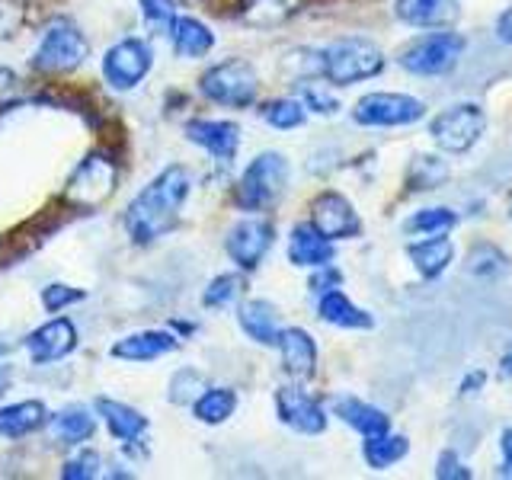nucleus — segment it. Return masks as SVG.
Segmentation results:
<instances>
[{"label": "nucleus", "mask_w": 512, "mask_h": 480, "mask_svg": "<svg viewBox=\"0 0 512 480\" xmlns=\"http://www.w3.org/2000/svg\"><path fill=\"white\" fill-rule=\"evenodd\" d=\"M279 352H282V365L285 372L295 381H308L317 372V346L311 340L308 330L301 327H288L279 336Z\"/></svg>", "instance_id": "17"}, {"label": "nucleus", "mask_w": 512, "mask_h": 480, "mask_svg": "<svg viewBox=\"0 0 512 480\" xmlns=\"http://www.w3.org/2000/svg\"><path fill=\"white\" fill-rule=\"evenodd\" d=\"M500 452H503V468L500 477H512V429H506L500 436Z\"/></svg>", "instance_id": "43"}, {"label": "nucleus", "mask_w": 512, "mask_h": 480, "mask_svg": "<svg viewBox=\"0 0 512 480\" xmlns=\"http://www.w3.org/2000/svg\"><path fill=\"white\" fill-rule=\"evenodd\" d=\"M500 378H512V349L500 359Z\"/></svg>", "instance_id": "46"}, {"label": "nucleus", "mask_w": 512, "mask_h": 480, "mask_svg": "<svg viewBox=\"0 0 512 480\" xmlns=\"http://www.w3.org/2000/svg\"><path fill=\"white\" fill-rule=\"evenodd\" d=\"M276 410H279V420L288 429L301 432V436H320V432L327 429L324 407H320L317 400L301 388H282L276 394Z\"/></svg>", "instance_id": "14"}, {"label": "nucleus", "mask_w": 512, "mask_h": 480, "mask_svg": "<svg viewBox=\"0 0 512 480\" xmlns=\"http://www.w3.org/2000/svg\"><path fill=\"white\" fill-rule=\"evenodd\" d=\"M436 477H439V480H468L471 471L464 468L461 458H458L455 452H442V455H439V464H436Z\"/></svg>", "instance_id": "41"}, {"label": "nucleus", "mask_w": 512, "mask_h": 480, "mask_svg": "<svg viewBox=\"0 0 512 480\" xmlns=\"http://www.w3.org/2000/svg\"><path fill=\"white\" fill-rule=\"evenodd\" d=\"M429 135L448 154H461L477 144V138L484 135V112L474 103H458L442 109L436 119L429 122Z\"/></svg>", "instance_id": "8"}, {"label": "nucleus", "mask_w": 512, "mask_h": 480, "mask_svg": "<svg viewBox=\"0 0 512 480\" xmlns=\"http://www.w3.org/2000/svg\"><path fill=\"white\" fill-rule=\"evenodd\" d=\"M426 106L407 93H368L352 109V119L368 128H397L423 119Z\"/></svg>", "instance_id": "9"}, {"label": "nucleus", "mask_w": 512, "mask_h": 480, "mask_svg": "<svg viewBox=\"0 0 512 480\" xmlns=\"http://www.w3.org/2000/svg\"><path fill=\"white\" fill-rule=\"evenodd\" d=\"M112 189H116V167H112V160H106L103 154H90L84 164L74 170L64 196L77 202L80 208H93L106 202L112 196Z\"/></svg>", "instance_id": "10"}, {"label": "nucleus", "mask_w": 512, "mask_h": 480, "mask_svg": "<svg viewBox=\"0 0 512 480\" xmlns=\"http://www.w3.org/2000/svg\"><path fill=\"white\" fill-rule=\"evenodd\" d=\"M7 388H10V368L0 365V394H4Z\"/></svg>", "instance_id": "47"}, {"label": "nucleus", "mask_w": 512, "mask_h": 480, "mask_svg": "<svg viewBox=\"0 0 512 480\" xmlns=\"http://www.w3.org/2000/svg\"><path fill=\"white\" fill-rule=\"evenodd\" d=\"M192 192V176L186 167L170 164L144 186L125 208V231L135 244L148 247L180 224L183 205Z\"/></svg>", "instance_id": "1"}, {"label": "nucleus", "mask_w": 512, "mask_h": 480, "mask_svg": "<svg viewBox=\"0 0 512 480\" xmlns=\"http://www.w3.org/2000/svg\"><path fill=\"white\" fill-rule=\"evenodd\" d=\"M509 215H512V212H509Z\"/></svg>", "instance_id": "48"}, {"label": "nucleus", "mask_w": 512, "mask_h": 480, "mask_svg": "<svg viewBox=\"0 0 512 480\" xmlns=\"http://www.w3.org/2000/svg\"><path fill=\"white\" fill-rule=\"evenodd\" d=\"M298 7H301V0H244V13L240 16H244V23L266 29V26L285 23L288 16L298 13Z\"/></svg>", "instance_id": "30"}, {"label": "nucleus", "mask_w": 512, "mask_h": 480, "mask_svg": "<svg viewBox=\"0 0 512 480\" xmlns=\"http://www.w3.org/2000/svg\"><path fill=\"white\" fill-rule=\"evenodd\" d=\"M48 432L58 445H84L96 432V416L84 404H68L64 410L48 416Z\"/></svg>", "instance_id": "21"}, {"label": "nucleus", "mask_w": 512, "mask_h": 480, "mask_svg": "<svg viewBox=\"0 0 512 480\" xmlns=\"http://www.w3.org/2000/svg\"><path fill=\"white\" fill-rule=\"evenodd\" d=\"M176 349H180V336H173L170 330H138L122 336L119 343H112L109 356L122 362H154Z\"/></svg>", "instance_id": "16"}, {"label": "nucleus", "mask_w": 512, "mask_h": 480, "mask_svg": "<svg viewBox=\"0 0 512 480\" xmlns=\"http://www.w3.org/2000/svg\"><path fill=\"white\" fill-rule=\"evenodd\" d=\"M288 260L304 269L327 266L333 260V240H327L314 224H295L288 237Z\"/></svg>", "instance_id": "20"}, {"label": "nucleus", "mask_w": 512, "mask_h": 480, "mask_svg": "<svg viewBox=\"0 0 512 480\" xmlns=\"http://www.w3.org/2000/svg\"><path fill=\"white\" fill-rule=\"evenodd\" d=\"M96 413L103 416V423H106L112 439H119V442H144V432H148V416H144L141 410L122 404V400L100 397V400H96Z\"/></svg>", "instance_id": "18"}, {"label": "nucleus", "mask_w": 512, "mask_h": 480, "mask_svg": "<svg viewBox=\"0 0 512 480\" xmlns=\"http://www.w3.org/2000/svg\"><path fill=\"white\" fill-rule=\"evenodd\" d=\"M151 64L154 48L138 36H128L103 55V80L112 90H135L148 77Z\"/></svg>", "instance_id": "7"}, {"label": "nucleus", "mask_w": 512, "mask_h": 480, "mask_svg": "<svg viewBox=\"0 0 512 480\" xmlns=\"http://www.w3.org/2000/svg\"><path fill=\"white\" fill-rule=\"evenodd\" d=\"M23 349L29 352V359L36 365L58 362L77 349V330L68 317H55V320H48V324L32 330L23 340Z\"/></svg>", "instance_id": "13"}, {"label": "nucleus", "mask_w": 512, "mask_h": 480, "mask_svg": "<svg viewBox=\"0 0 512 480\" xmlns=\"http://www.w3.org/2000/svg\"><path fill=\"white\" fill-rule=\"evenodd\" d=\"M484 381H487L484 372H471L468 378L461 381V394H474V391H480V388H484Z\"/></svg>", "instance_id": "45"}, {"label": "nucleus", "mask_w": 512, "mask_h": 480, "mask_svg": "<svg viewBox=\"0 0 512 480\" xmlns=\"http://www.w3.org/2000/svg\"><path fill=\"white\" fill-rule=\"evenodd\" d=\"M311 224L327 240L356 237L362 228L359 212L352 208V202L346 196H340V192H320V196L311 202Z\"/></svg>", "instance_id": "12"}, {"label": "nucleus", "mask_w": 512, "mask_h": 480, "mask_svg": "<svg viewBox=\"0 0 512 480\" xmlns=\"http://www.w3.org/2000/svg\"><path fill=\"white\" fill-rule=\"evenodd\" d=\"M87 52L90 45L80 26L68 20V16H58V20L45 26L36 52L29 58V68L39 74H71L87 61Z\"/></svg>", "instance_id": "2"}, {"label": "nucleus", "mask_w": 512, "mask_h": 480, "mask_svg": "<svg viewBox=\"0 0 512 480\" xmlns=\"http://www.w3.org/2000/svg\"><path fill=\"white\" fill-rule=\"evenodd\" d=\"M100 468H103V458L93 452V448H84V452H77L68 464L61 468V477L64 480H93L100 477Z\"/></svg>", "instance_id": "38"}, {"label": "nucleus", "mask_w": 512, "mask_h": 480, "mask_svg": "<svg viewBox=\"0 0 512 480\" xmlns=\"http://www.w3.org/2000/svg\"><path fill=\"white\" fill-rule=\"evenodd\" d=\"M496 39L512 45V7L500 13V20H496Z\"/></svg>", "instance_id": "44"}, {"label": "nucleus", "mask_w": 512, "mask_h": 480, "mask_svg": "<svg viewBox=\"0 0 512 480\" xmlns=\"http://www.w3.org/2000/svg\"><path fill=\"white\" fill-rule=\"evenodd\" d=\"M317 314L320 320H327V324L333 327H343V330H365V327H372L375 320L372 314H365L362 308H356L340 288H330V292L320 295L317 301Z\"/></svg>", "instance_id": "27"}, {"label": "nucleus", "mask_w": 512, "mask_h": 480, "mask_svg": "<svg viewBox=\"0 0 512 480\" xmlns=\"http://www.w3.org/2000/svg\"><path fill=\"white\" fill-rule=\"evenodd\" d=\"M240 295H244V276H240V272H224V276L208 282L202 304L205 308H228Z\"/></svg>", "instance_id": "31"}, {"label": "nucleus", "mask_w": 512, "mask_h": 480, "mask_svg": "<svg viewBox=\"0 0 512 480\" xmlns=\"http://www.w3.org/2000/svg\"><path fill=\"white\" fill-rule=\"evenodd\" d=\"M407 253H410V263L416 266L420 276L436 279L448 269V263H452L455 244L448 237H442V234H429L426 240H416V244H410Z\"/></svg>", "instance_id": "26"}, {"label": "nucleus", "mask_w": 512, "mask_h": 480, "mask_svg": "<svg viewBox=\"0 0 512 480\" xmlns=\"http://www.w3.org/2000/svg\"><path fill=\"white\" fill-rule=\"evenodd\" d=\"M202 391H205V378L196 372V368H180V372L170 378V400L180 407L183 404L192 407V400H196Z\"/></svg>", "instance_id": "36"}, {"label": "nucleus", "mask_w": 512, "mask_h": 480, "mask_svg": "<svg viewBox=\"0 0 512 480\" xmlns=\"http://www.w3.org/2000/svg\"><path fill=\"white\" fill-rule=\"evenodd\" d=\"M340 282H343V276L330 263L327 266H317V272L311 276V292L324 295V292H330V288H340Z\"/></svg>", "instance_id": "42"}, {"label": "nucleus", "mask_w": 512, "mask_h": 480, "mask_svg": "<svg viewBox=\"0 0 512 480\" xmlns=\"http://www.w3.org/2000/svg\"><path fill=\"white\" fill-rule=\"evenodd\" d=\"M237 320H240V330H244L253 343H260V346H279L282 324H279L276 304H269L263 298H253L247 304H240Z\"/></svg>", "instance_id": "19"}, {"label": "nucleus", "mask_w": 512, "mask_h": 480, "mask_svg": "<svg viewBox=\"0 0 512 480\" xmlns=\"http://www.w3.org/2000/svg\"><path fill=\"white\" fill-rule=\"evenodd\" d=\"M458 215L452 212V208H420V212H413L410 221H407V231L410 234H445L448 228H455Z\"/></svg>", "instance_id": "32"}, {"label": "nucleus", "mask_w": 512, "mask_h": 480, "mask_svg": "<svg viewBox=\"0 0 512 480\" xmlns=\"http://www.w3.org/2000/svg\"><path fill=\"white\" fill-rule=\"evenodd\" d=\"M272 237H276V228H272L269 218H244L224 237V250L240 269L250 272L263 263V256L272 247Z\"/></svg>", "instance_id": "11"}, {"label": "nucleus", "mask_w": 512, "mask_h": 480, "mask_svg": "<svg viewBox=\"0 0 512 480\" xmlns=\"http://www.w3.org/2000/svg\"><path fill=\"white\" fill-rule=\"evenodd\" d=\"M333 416H340L346 426L362 432L365 439L381 436V432H388V426H391V416L384 410L365 404V400H359V397H346V394L333 397Z\"/></svg>", "instance_id": "22"}, {"label": "nucleus", "mask_w": 512, "mask_h": 480, "mask_svg": "<svg viewBox=\"0 0 512 480\" xmlns=\"http://www.w3.org/2000/svg\"><path fill=\"white\" fill-rule=\"evenodd\" d=\"M42 426H48V410L42 400H20V404L0 407V436L4 439H23Z\"/></svg>", "instance_id": "24"}, {"label": "nucleus", "mask_w": 512, "mask_h": 480, "mask_svg": "<svg viewBox=\"0 0 512 480\" xmlns=\"http://www.w3.org/2000/svg\"><path fill=\"white\" fill-rule=\"evenodd\" d=\"M445 176H448L445 160L426 154V157H416V160H413L407 183H410V189H436V186L445 183Z\"/></svg>", "instance_id": "34"}, {"label": "nucleus", "mask_w": 512, "mask_h": 480, "mask_svg": "<svg viewBox=\"0 0 512 480\" xmlns=\"http://www.w3.org/2000/svg\"><path fill=\"white\" fill-rule=\"evenodd\" d=\"M394 13L407 26H445L458 16V0H394Z\"/></svg>", "instance_id": "23"}, {"label": "nucleus", "mask_w": 512, "mask_h": 480, "mask_svg": "<svg viewBox=\"0 0 512 480\" xmlns=\"http://www.w3.org/2000/svg\"><path fill=\"white\" fill-rule=\"evenodd\" d=\"M170 39H173V52L180 58H205L215 48V32L202 20H196V16H176Z\"/></svg>", "instance_id": "25"}, {"label": "nucleus", "mask_w": 512, "mask_h": 480, "mask_svg": "<svg viewBox=\"0 0 512 480\" xmlns=\"http://www.w3.org/2000/svg\"><path fill=\"white\" fill-rule=\"evenodd\" d=\"M285 186H288V160L279 151H263L240 173L234 202L244 212H266L269 205H276L282 199Z\"/></svg>", "instance_id": "3"}, {"label": "nucleus", "mask_w": 512, "mask_h": 480, "mask_svg": "<svg viewBox=\"0 0 512 480\" xmlns=\"http://www.w3.org/2000/svg\"><path fill=\"white\" fill-rule=\"evenodd\" d=\"M138 4H141V16H144V23H148V29L170 36V29L176 23V4H173V0H138Z\"/></svg>", "instance_id": "37"}, {"label": "nucleus", "mask_w": 512, "mask_h": 480, "mask_svg": "<svg viewBox=\"0 0 512 480\" xmlns=\"http://www.w3.org/2000/svg\"><path fill=\"white\" fill-rule=\"evenodd\" d=\"M384 68V55L375 42L368 39H340L327 45L320 52V74H324L330 84L336 87H349L359 84V80H372Z\"/></svg>", "instance_id": "4"}, {"label": "nucleus", "mask_w": 512, "mask_h": 480, "mask_svg": "<svg viewBox=\"0 0 512 480\" xmlns=\"http://www.w3.org/2000/svg\"><path fill=\"white\" fill-rule=\"evenodd\" d=\"M468 272H474V276H484V279L500 276V272H506V256L493 244H477L468 253Z\"/></svg>", "instance_id": "35"}, {"label": "nucleus", "mask_w": 512, "mask_h": 480, "mask_svg": "<svg viewBox=\"0 0 512 480\" xmlns=\"http://www.w3.org/2000/svg\"><path fill=\"white\" fill-rule=\"evenodd\" d=\"M304 103L301 100H288V96H282V100H272L263 106V119L272 125V128H282V132H288V128H298L304 125Z\"/></svg>", "instance_id": "33"}, {"label": "nucleus", "mask_w": 512, "mask_h": 480, "mask_svg": "<svg viewBox=\"0 0 512 480\" xmlns=\"http://www.w3.org/2000/svg\"><path fill=\"white\" fill-rule=\"evenodd\" d=\"M464 52V39L458 32H429V36L413 39L404 52H400V68L416 77H439L452 71V64Z\"/></svg>", "instance_id": "6"}, {"label": "nucleus", "mask_w": 512, "mask_h": 480, "mask_svg": "<svg viewBox=\"0 0 512 480\" xmlns=\"http://www.w3.org/2000/svg\"><path fill=\"white\" fill-rule=\"evenodd\" d=\"M199 90H202L205 100H212L218 106L247 109V106L256 103V93H260V77H256L253 64L231 58V61L212 64V68L202 74Z\"/></svg>", "instance_id": "5"}, {"label": "nucleus", "mask_w": 512, "mask_h": 480, "mask_svg": "<svg viewBox=\"0 0 512 480\" xmlns=\"http://www.w3.org/2000/svg\"><path fill=\"white\" fill-rule=\"evenodd\" d=\"M234 410H237V394L231 388H205L196 400H192V416L205 426L228 423Z\"/></svg>", "instance_id": "28"}, {"label": "nucleus", "mask_w": 512, "mask_h": 480, "mask_svg": "<svg viewBox=\"0 0 512 480\" xmlns=\"http://www.w3.org/2000/svg\"><path fill=\"white\" fill-rule=\"evenodd\" d=\"M87 298V292L84 288H71V285H61V282H52V285H45L42 288V304L52 314H58V311H64V308H71V304H77V301H84Z\"/></svg>", "instance_id": "39"}, {"label": "nucleus", "mask_w": 512, "mask_h": 480, "mask_svg": "<svg viewBox=\"0 0 512 480\" xmlns=\"http://www.w3.org/2000/svg\"><path fill=\"white\" fill-rule=\"evenodd\" d=\"M304 109H314V112H320V116H333V112L340 109V103H336L327 90L304 87Z\"/></svg>", "instance_id": "40"}, {"label": "nucleus", "mask_w": 512, "mask_h": 480, "mask_svg": "<svg viewBox=\"0 0 512 480\" xmlns=\"http://www.w3.org/2000/svg\"><path fill=\"white\" fill-rule=\"evenodd\" d=\"M186 138L205 148L221 164H231L240 148V128L224 119H192L186 125Z\"/></svg>", "instance_id": "15"}, {"label": "nucleus", "mask_w": 512, "mask_h": 480, "mask_svg": "<svg viewBox=\"0 0 512 480\" xmlns=\"http://www.w3.org/2000/svg\"><path fill=\"white\" fill-rule=\"evenodd\" d=\"M407 452H410V442L404 436H388V432L372 436L362 448L368 468H375V471H388L391 464H397L400 458H407Z\"/></svg>", "instance_id": "29"}]
</instances>
